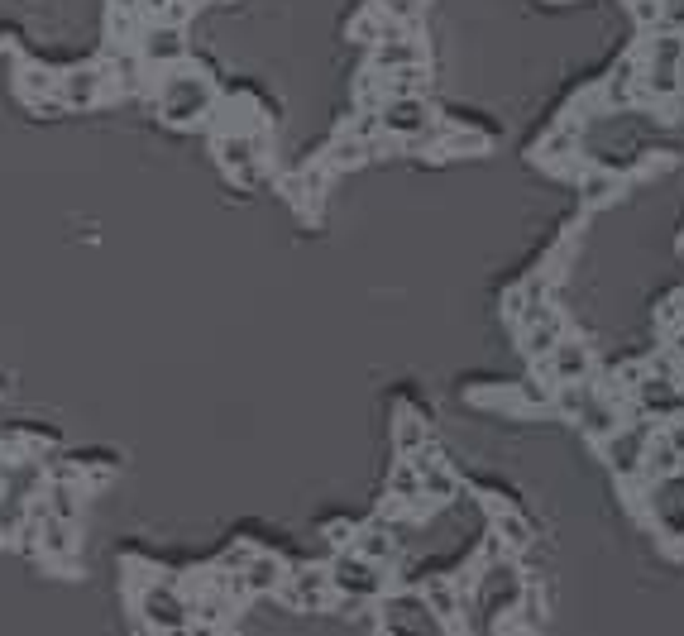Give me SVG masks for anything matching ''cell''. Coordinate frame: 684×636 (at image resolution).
I'll use <instances>...</instances> for the list:
<instances>
[{
  "instance_id": "cell-9",
  "label": "cell",
  "mask_w": 684,
  "mask_h": 636,
  "mask_svg": "<svg viewBox=\"0 0 684 636\" xmlns=\"http://www.w3.org/2000/svg\"><path fill=\"white\" fill-rule=\"evenodd\" d=\"M106 96V67H72L58 77V101L67 110H82V106H96Z\"/></svg>"
},
{
  "instance_id": "cell-3",
  "label": "cell",
  "mask_w": 684,
  "mask_h": 636,
  "mask_svg": "<svg viewBox=\"0 0 684 636\" xmlns=\"http://www.w3.org/2000/svg\"><path fill=\"white\" fill-rule=\"evenodd\" d=\"M522 598V574L512 560H488V574L479 579V603H484V617L508 613L512 603Z\"/></svg>"
},
{
  "instance_id": "cell-15",
  "label": "cell",
  "mask_w": 684,
  "mask_h": 636,
  "mask_svg": "<svg viewBox=\"0 0 684 636\" xmlns=\"http://www.w3.org/2000/svg\"><path fill=\"white\" fill-rule=\"evenodd\" d=\"M680 464H684V455L670 445L665 436H651L646 440V455H641V469L651 474V479H670V474H680Z\"/></svg>"
},
{
  "instance_id": "cell-1",
  "label": "cell",
  "mask_w": 684,
  "mask_h": 636,
  "mask_svg": "<svg viewBox=\"0 0 684 636\" xmlns=\"http://www.w3.org/2000/svg\"><path fill=\"white\" fill-rule=\"evenodd\" d=\"M216 106V87L201 77L197 67H168L163 87H158V115L168 125H197L206 110Z\"/></svg>"
},
{
  "instance_id": "cell-14",
  "label": "cell",
  "mask_w": 684,
  "mask_h": 636,
  "mask_svg": "<svg viewBox=\"0 0 684 636\" xmlns=\"http://www.w3.org/2000/svg\"><path fill=\"white\" fill-rule=\"evenodd\" d=\"M574 417H579V426H584L589 436H613V431H618V407L598 393H584V407H579Z\"/></svg>"
},
{
  "instance_id": "cell-23",
  "label": "cell",
  "mask_w": 684,
  "mask_h": 636,
  "mask_svg": "<svg viewBox=\"0 0 684 636\" xmlns=\"http://www.w3.org/2000/svg\"><path fill=\"white\" fill-rule=\"evenodd\" d=\"M498 536H503L512 550L531 546V527L522 522V517H512V512H498Z\"/></svg>"
},
{
  "instance_id": "cell-19",
  "label": "cell",
  "mask_w": 684,
  "mask_h": 636,
  "mask_svg": "<svg viewBox=\"0 0 684 636\" xmlns=\"http://www.w3.org/2000/svg\"><path fill=\"white\" fill-rule=\"evenodd\" d=\"M240 579H244V589H254V593L278 589V584H283V565L268 560V555H249V570H244Z\"/></svg>"
},
{
  "instance_id": "cell-24",
  "label": "cell",
  "mask_w": 684,
  "mask_h": 636,
  "mask_svg": "<svg viewBox=\"0 0 684 636\" xmlns=\"http://www.w3.org/2000/svg\"><path fill=\"white\" fill-rule=\"evenodd\" d=\"M421 440H426V431L417 426V417H402V426H398V445H402V450H417Z\"/></svg>"
},
{
  "instance_id": "cell-18",
  "label": "cell",
  "mask_w": 684,
  "mask_h": 636,
  "mask_svg": "<svg viewBox=\"0 0 684 636\" xmlns=\"http://www.w3.org/2000/svg\"><path fill=\"white\" fill-rule=\"evenodd\" d=\"M326 593H331V574L326 570H297V579H292V598H297L302 608H321Z\"/></svg>"
},
{
  "instance_id": "cell-21",
  "label": "cell",
  "mask_w": 684,
  "mask_h": 636,
  "mask_svg": "<svg viewBox=\"0 0 684 636\" xmlns=\"http://www.w3.org/2000/svg\"><path fill=\"white\" fill-rule=\"evenodd\" d=\"M417 474H421V498H450L455 479H450L445 464H417Z\"/></svg>"
},
{
  "instance_id": "cell-10",
  "label": "cell",
  "mask_w": 684,
  "mask_h": 636,
  "mask_svg": "<svg viewBox=\"0 0 684 636\" xmlns=\"http://www.w3.org/2000/svg\"><path fill=\"white\" fill-rule=\"evenodd\" d=\"M15 91H20L24 106L34 110H58L63 101H58V72L44 63H20V72H15Z\"/></svg>"
},
{
  "instance_id": "cell-6",
  "label": "cell",
  "mask_w": 684,
  "mask_h": 636,
  "mask_svg": "<svg viewBox=\"0 0 684 636\" xmlns=\"http://www.w3.org/2000/svg\"><path fill=\"white\" fill-rule=\"evenodd\" d=\"M216 158H221L225 173H235L240 182L249 177H259V158H264V139L249 130H235V134H221V144H216Z\"/></svg>"
},
{
  "instance_id": "cell-5",
  "label": "cell",
  "mask_w": 684,
  "mask_h": 636,
  "mask_svg": "<svg viewBox=\"0 0 684 636\" xmlns=\"http://www.w3.org/2000/svg\"><path fill=\"white\" fill-rule=\"evenodd\" d=\"M331 589L350 593V598H374L383 589V570H378L374 560H364L359 550H350V555H340L331 565Z\"/></svg>"
},
{
  "instance_id": "cell-20",
  "label": "cell",
  "mask_w": 684,
  "mask_h": 636,
  "mask_svg": "<svg viewBox=\"0 0 684 636\" xmlns=\"http://www.w3.org/2000/svg\"><path fill=\"white\" fill-rule=\"evenodd\" d=\"M350 550H359L364 560H374V565H383L388 555H393V536L383 527H369V531H359V541H354Z\"/></svg>"
},
{
  "instance_id": "cell-7",
  "label": "cell",
  "mask_w": 684,
  "mask_h": 636,
  "mask_svg": "<svg viewBox=\"0 0 684 636\" xmlns=\"http://www.w3.org/2000/svg\"><path fill=\"white\" fill-rule=\"evenodd\" d=\"M680 63H684V39H656L651 44V67H646V87L656 96L680 91Z\"/></svg>"
},
{
  "instance_id": "cell-13",
  "label": "cell",
  "mask_w": 684,
  "mask_h": 636,
  "mask_svg": "<svg viewBox=\"0 0 684 636\" xmlns=\"http://www.w3.org/2000/svg\"><path fill=\"white\" fill-rule=\"evenodd\" d=\"M646 440H651V431H646V426L618 431V436L608 440V460H613V469H618V474H632V469H641V455H646Z\"/></svg>"
},
{
  "instance_id": "cell-17",
  "label": "cell",
  "mask_w": 684,
  "mask_h": 636,
  "mask_svg": "<svg viewBox=\"0 0 684 636\" xmlns=\"http://www.w3.org/2000/svg\"><path fill=\"white\" fill-rule=\"evenodd\" d=\"M560 335H565L560 316H555L551 307H541V311H536V316L527 321V350H531V354H551Z\"/></svg>"
},
{
  "instance_id": "cell-16",
  "label": "cell",
  "mask_w": 684,
  "mask_h": 636,
  "mask_svg": "<svg viewBox=\"0 0 684 636\" xmlns=\"http://www.w3.org/2000/svg\"><path fill=\"white\" fill-rule=\"evenodd\" d=\"M637 397L646 412H661V417H675V412H680V388H675L670 378H641Z\"/></svg>"
},
{
  "instance_id": "cell-8",
  "label": "cell",
  "mask_w": 684,
  "mask_h": 636,
  "mask_svg": "<svg viewBox=\"0 0 684 636\" xmlns=\"http://www.w3.org/2000/svg\"><path fill=\"white\" fill-rule=\"evenodd\" d=\"M139 58L149 67H177L187 58V44H182V29L177 24H149L144 34H139Z\"/></svg>"
},
{
  "instance_id": "cell-2",
  "label": "cell",
  "mask_w": 684,
  "mask_h": 636,
  "mask_svg": "<svg viewBox=\"0 0 684 636\" xmlns=\"http://www.w3.org/2000/svg\"><path fill=\"white\" fill-rule=\"evenodd\" d=\"M139 617L149 622V627H158V632H182L187 627V617H192V608H187V598L173 589V584H149V589L139 593Z\"/></svg>"
},
{
  "instance_id": "cell-12",
  "label": "cell",
  "mask_w": 684,
  "mask_h": 636,
  "mask_svg": "<svg viewBox=\"0 0 684 636\" xmlns=\"http://www.w3.org/2000/svg\"><path fill=\"white\" fill-rule=\"evenodd\" d=\"M551 359V373L560 378V383H584L589 378V369H594V354H589V345L584 340H570V335H560L555 340V350L546 354Z\"/></svg>"
},
{
  "instance_id": "cell-22",
  "label": "cell",
  "mask_w": 684,
  "mask_h": 636,
  "mask_svg": "<svg viewBox=\"0 0 684 636\" xmlns=\"http://www.w3.org/2000/svg\"><path fill=\"white\" fill-rule=\"evenodd\" d=\"M421 48L412 44V39H383V48H378V67H407L417 63Z\"/></svg>"
},
{
  "instance_id": "cell-11",
  "label": "cell",
  "mask_w": 684,
  "mask_h": 636,
  "mask_svg": "<svg viewBox=\"0 0 684 636\" xmlns=\"http://www.w3.org/2000/svg\"><path fill=\"white\" fill-rule=\"evenodd\" d=\"M383 130L398 134V139H417V134L431 130V106L421 96H393L383 106Z\"/></svg>"
},
{
  "instance_id": "cell-4",
  "label": "cell",
  "mask_w": 684,
  "mask_h": 636,
  "mask_svg": "<svg viewBox=\"0 0 684 636\" xmlns=\"http://www.w3.org/2000/svg\"><path fill=\"white\" fill-rule=\"evenodd\" d=\"M383 627L388 632H441V617L426 603V593H398L383 603Z\"/></svg>"
}]
</instances>
